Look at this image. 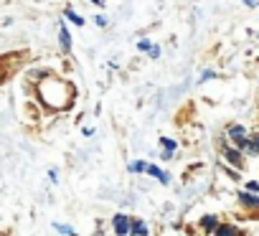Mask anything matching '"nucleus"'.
<instances>
[{
	"instance_id": "2",
	"label": "nucleus",
	"mask_w": 259,
	"mask_h": 236,
	"mask_svg": "<svg viewBox=\"0 0 259 236\" xmlns=\"http://www.w3.org/2000/svg\"><path fill=\"white\" fill-rule=\"evenodd\" d=\"M221 155H224V160H226L229 165H234V168H244V150L231 148V145H224V148H221Z\"/></svg>"
},
{
	"instance_id": "9",
	"label": "nucleus",
	"mask_w": 259,
	"mask_h": 236,
	"mask_svg": "<svg viewBox=\"0 0 259 236\" xmlns=\"http://www.w3.org/2000/svg\"><path fill=\"white\" fill-rule=\"evenodd\" d=\"M148 175H153V178H155V180H160L163 185H168V183H170V175H168V173H165L160 165H153V163H150V168H148Z\"/></svg>"
},
{
	"instance_id": "6",
	"label": "nucleus",
	"mask_w": 259,
	"mask_h": 236,
	"mask_svg": "<svg viewBox=\"0 0 259 236\" xmlns=\"http://www.w3.org/2000/svg\"><path fill=\"white\" fill-rule=\"evenodd\" d=\"M219 223H221V221H219V216L208 213V216H203V218L198 221V228H201L203 233H211V236H213V231L219 228Z\"/></svg>"
},
{
	"instance_id": "5",
	"label": "nucleus",
	"mask_w": 259,
	"mask_h": 236,
	"mask_svg": "<svg viewBox=\"0 0 259 236\" xmlns=\"http://www.w3.org/2000/svg\"><path fill=\"white\" fill-rule=\"evenodd\" d=\"M226 135L234 140V145H236L239 150H241V148H244V143L249 140V137H246V127H244V125H239V122L229 125V127H226Z\"/></svg>"
},
{
	"instance_id": "24",
	"label": "nucleus",
	"mask_w": 259,
	"mask_h": 236,
	"mask_svg": "<svg viewBox=\"0 0 259 236\" xmlns=\"http://www.w3.org/2000/svg\"><path fill=\"white\" fill-rule=\"evenodd\" d=\"M92 3H94V6H102V0H92Z\"/></svg>"
},
{
	"instance_id": "23",
	"label": "nucleus",
	"mask_w": 259,
	"mask_h": 236,
	"mask_svg": "<svg viewBox=\"0 0 259 236\" xmlns=\"http://www.w3.org/2000/svg\"><path fill=\"white\" fill-rule=\"evenodd\" d=\"M251 140H254V145H256V150H259V132H254V135H251Z\"/></svg>"
},
{
	"instance_id": "15",
	"label": "nucleus",
	"mask_w": 259,
	"mask_h": 236,
	"mask_svg": "<svg viewBox=\"0 0 259 236\" xmlns=\"http://www.w3.org/2000/svg\"><path fill=\"white\" fill-rule=\"evenodd\" d=\"M219 74L216 71H211V69H206V71H201V76H198V81L203 84V81H211V79H216Z\"/></svg>"
},
{
	"instance_id": "17",
	"label": "nucleus",
	"mask_w": 259,
	"mask_h": 236,
	"mask_svg": "<svg viewBox=\"0 0 259 236\" xmlns=\"http://www.w3.org/2000/svg\"><path fill=\"white\" fill-rule=\"evenodd\" d=\"M236 170H239V168H234V165H231V168H224V173H226L231 180H239V173H236Z\"/></svg>"
},
{
	"instance_id": "22",
	"label": "nucleus",
	"mask_w": 259,
	"mask_h": 236,
	"mask_svg": "<svg viewBox=\"0 0 259 236\" xmlns=\"http://www.w3.org/2000/svg\"><path fill=\"white\" fill-rule=\"evenodd\" d=\"M244 6H246V8H256L259 0H244Z\"/></svg>"
},
{
	"instance_id": "12",
	"label": "nucleus",
	"mask_w": 259,
	"mask_h": 236,
	"mask_svg": "<svg viewBox=\"0 0 259 236\" xmlns=\"http://www.w3.org/2000/svg\"><path fill=\"white\" fill-rule=\"evenodd\" d=\"M54 228H56L59 233H64V236H79V231H76V228H71L69 223H54Z\"/></svg>"
},
{
	"instance_id": "7",
	"label": "nucleus",
	"mask_w": 259,
	"mask_h": 236,
	"mask_svg": "<svg viewBox=\"0 0 259 236\" xmlns=\"http://www.w3.org/2000/svg\"><path fill=\"white\" fill-rule=\"evenodd\" d=\"M213 236H244V231L236 226V223H219V228L213 231Z\"/></svg>"
},
{
	"instance_id": "10",
	"label": "nucleus",
	"mask_w": 259,
	"mask_h": 236,
	"mask_svg": "<svg viewBox=\"0 0 259 236\" xmlns=\"http://www.w3.org/2000/svg\"><path fill=\"white\" fill-rule=\"evenodd\" d=\"M148 233H150L148 223L140 221V218H133V231H130V236H148Z\"/></svg>"
},
{
	"instance_id": "13",
	"label": "nucleus",
	"mask_w": 259,
	"mask_h": 236,
	"mask_svg": "<svg viewBox=\"0 0 259 236\" xmlns=\"http://www.w3.org/2000/svg\"><path fill=\"white\" fill-rule=\"evenodd\" d=\"M148 168H150V163H145V160L130 163V173H148Z\"/></svg>"
},
{
	"instance_id": "4",
	"label": "nucleus",
	"mask_w": 259,
	"mask_h": 236,
	"mask_svg": "<svg viewBox=\"0 0 259 236\" xmlns=\"http://www.w3.org/2000/svg\"><path fill=\"white\" fill-rule=\"evenodd\" d=\"M236 198H239V203L244 206V211H251V213H259V196L256 193H251V191H239L236 193Z\"/></svg>"
},
{
	"instance_id": "8",
	"label": "nucleus",
	"mask_w": 259,
	"mask_h": 236,
	"mask_svg": "<svg viewBox=\"0 0 259 236\" xmlns=\"http://www.w3.org/2000/svg\"><path fill=\"white\" fill-rule=\"evenodd\" d=\"M59 46H61V54H71V33L64 23L59 28Z\"/></svg>"
},
{
	"instance_id": "18",
	"label": "nucleus",
	"mask_w": 259,
	"mask_h": 236,
	"mask_svg": "<svg viewBox=\"0 0 259 236\" xmlns=\"http://www.w3.org/2000/svg\"><path fill=\"white\" fill-rule=\"evenodd\" d=\"M244 188L251 193H259V180H249V183H244Z\"/></svg>"
},
{
	"instance_id": "16",
	"label": "nucleus",
	"mask_w": 259,
	"mask_h": 236,
	"mask_svg": "<svg viewBox=\"0 0 259 236\" xmlns=\"http://www.w3.org/2000/svg\"><path fill=\"white\" fill-rule=\"evenodd\" d=\"M138 49H140L143 54H150V49H153V43H150L148 38H140V41H138Z\"/></svg>"
},
{
	"instance_id": "20",
	"label": "nucleus",
	"mask_w": 259,
	"mask_h": 236,
	"mask_svg": "<svg viewBox=\"0 0 259 236\" xmlns=\"http://www.w3.org/2000/svg\"><path fill=\"white\" fill-rule=\"evenodd\" d=\"M94 23H97L99 28H107V18H104V16H94Z\"/></svg>"
},
{
	"instance_id": "14",
	"label": "nucleus",
	"mask_w": 259,
	"mask_h": 236,
	"mask_svg": "<svg viewBox=\"0 0 259 236\" xmlns=\"http://www.w3.org/2000/svg\"><path fill=\"white\" fill-rule=\"evenodd\" d=\"M160 148H165V150H178V143L173 140V137H160Z\"/></svg>"
},
{
	"instance_id": "11",
	"label": "nucleus",
	"mask_w": 259,
	"mask_h": 236,
	"mask_svg": "<svg viewBox=\"0 0 259 236\" xmlns=\"http://www.w3.org/2000/svg\"><path fill=\"white\" fill-rule=\"evenodd\" d=\"M64 18H66L69 23H74L76 28H84V18H81L79 13H74L71 8H64Z\"/></svg>"
},
{
	"instance_id": "3",
	"label": "nucleus",
	"mask_w": 259,
	"mask_h": 236,
	"mask_svg": "<svg viewBox=\"0 0 259 236\" xmlns=\"http://www.w3.org/2000/svg\"><path fill=\"white\" fill-rule=\"evenodd\" d=\"M112 226H114L117 236H130V231H133V218H130L127 213H114Z\"/></svg>"
},
{
	"instance_id": "1",
	"label": "nucleus",
	"mask_w": 259,
	"mask_h": 236,
	"mask_svg": "<svg viewBox=\"0 0 259 236\" xmlns=\"http://www.w3.org/2000/svg\"><path fill=\"white\" fill-rule=\"evenodd\" d=\"M36 97H38V102H41L46 109H51V112H64V109H69V107L74 104L76 91H74V86H71L69 81H64V79L49 74V76L41 79V84L36 86Z\"/></svg>"
},
{
	"instance_id": "19",
	"label": "nucleus",
	"mask_w": 259,
	"mask_h": 236,
	"mask_svg": "<svg viewBox=\"0 0 259 236\" xmlns=\"http://www.w3.org/2000/svg\"><path fill=\"white\" fill-rule=\"evenodd\" d=\"M150 59H160V46L158 43H153V49H150V54H148Z\"/></svg>"
},
{
	"instance_id": "21",
	"label": "nucleus",
	"mask_w": 259,
	"mask_h": 236,
	"mask_svg": "<svg viewBox=\"0 0 259 236\" xmlns=\"http://www.w3.org/2000/svg\"><path fill=\"white\" fill-rule=\"evenodd\" d=\"M49 180H51V183H59V173H56V170H49Z\"/></svg>"
}]
</instances>
